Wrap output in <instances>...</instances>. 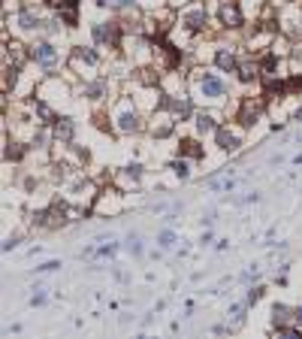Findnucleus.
Listing matches in <instances>:
<instances>
[{"label": "nucleus", "instance_id": "1", "mask_svg": "<svg viewBox=\"0 0 302 339\" xmlns=\"http://www.w3.org/2000/svg\"><path fill=\"white\" fill-rule=\"evenodd\" d=\"M34 61H40L42 67H52V64L58 61V52H54L48 43H40V46H34Z\"/></svg>", "mask_w": 302, "mask_h": 339}, {"label": "nucleus", "instance_id": "2", "mask_svg": "<svg viewBox=\"0 0 302 339\" xmlns=\"http://www.w3.org/2000/svg\"><path fill=\"white\" fill-rule=\"evenodd\" d=\"M220 22H224V25H230V28H239V25H242V13H239V7H236V4L220 7Z\"/></svg>", "mask_w": 302, "mask_h": 339}, {"label": "nucleus", "instance_id": "3", "mask_svg": "<svg viewBox=\"0 0 302 339\" xmlns=\"http://www.w3.org/2000/svg\"><path fill=\"white\" fill-rule=\"evenodd\" d=\"M202 94H206V97H220V94H224V82L214 79V76H206V79H202Z\"/></svg>", "mask_w": 302, "mask_h": 339}, {"label": "nucleus", "instance_id": "4", "mask_svg": "<svg viewBox=\"0 0 302 339\" xmlns=\"http://www.w3.org/2000/svg\"><path fill=\"white\" fill-rule=\"evenodd\" d=\"M214 61H218V67H220V70H226V73L236 70V58H233V52H226V49H220V52L214 55Z\"/></svg>", "mask_w": 302, "mask_h": 339}, {"label": "nucleus", "instance_id": "5", "mask_svg": "<svg viewBox=\"0 0 302 339\" xmlns=\"http://www.w3.org/2000/svg\"><path fill=\"white\" fill-rule=\"evenodd\" d=\"M206 22H208V19H206V13H202V10H196V13H188V16H184V25H188L190 31L206 28Z\"/></svg>", "mask_w": 302, "mask_h": 339}, {"label": "nucleus", "instance_id": "6", "mask_svg": "<svg viewBox=\"0 0 302 339\" xmlns=\"http://www.w3.org/2000/svg\"><path fill=\"white\" fill-rule=\"evenodd\" d=\"M218 145H220V148H226V151H233V148L239 145V139H236L230 130H224V127H220V130H218Z\"/></svg>", "mask_w": 302, "mask_h": 339}, {"label": "nucleus", "instance_id": "7", "mask_svg": "<svg viewBox=\"0 0 302 339\" xmlns=\"http://www.w3.org/2000/svg\"><path fill=\"white\" fill-rule=\"evenodd\" d=\"M94 40H97V43L115 40V31H112V28H106V25H94Z\"/></svg>", "mask_w": 302, "mask_h": 339}, {"label": "nucleus", "instance_id": "8", "mask_svg": "<svg viewBox=\"0 0 302 339\" xmlns=\"http://www.w3.org/2000/svg\"><path fill=\"white\" fill-rule=\"evenodd\" d=\"M118 127L130 133V130H136V127H139V121H136V115H133V112H124V115L118 118Z\"/></svg>", "mask_w": 302, "mask_h": 339}, {"label": "nucleus", "instance_id": "9", "mask_svg": "<svg viewBox=\"0 0 302 339\" xmlns=\"http://www.w3.org/2000/svg\"><path fill=\"white\" fill-rule=\"evenodd\" d=\"M196 130H200V133L214 130V118H212V115H200V118H196Z\"/></svg>", "mask_w": 302, "mask_h": 339}, {"label": "nucleus", "instance_id": "10", "mask_svg": "<svg viewBox=\"0 0 302 339\" xmlns=\"http://www.w3.org/2000/svg\"><path fill=\"white\" fill-rule=\"evenodd\" d=\"M18 22H22V28H28V31H30V28H40V19H36L34 13H22Z\"/></svg>", "mask_w": 302, "mask_h": 339}, {"label": "nucleus", "instance_id": "11", "mask_svg": "<svg viewBox=\"0 0 302 339\" xmlns=\"http://www.w3.org/2000/svg\"><path fill=\"white\" fill-rule=\"evenodd\" d=\"M239 76H242V79H245V82H251V79H254V76H257V67H254V64H248V61H245V64H242V67H239Z\"/></svg>", "mask_w": 302, "mask_h": 339}, {"label": "nucleus", "instance_id": "12", "mask_svg": "<svg viewBox=\"0 0 302 339\" xmlns=\"http://www.w3.org/2000/svg\"><path fill=\"white\" fill-rule=\"evenodd\" d=\"M170 106H172L182 118H188V115H190V103H188V100H176V103H170Z\"/></svg>", "mask_w": 302, "mask_h": 339}, {"label": "nucleus", "instance_id": "13", "mask_svg": "<svg viewBox=\"0 0 302 339\" xmlns=\"http://www.w3.org/2000/svg\"><path fill=\"white\" fill-rule=\"evenodd\" d=\"M257 112H260V109L248 103V106H245V112H242V124H254V118H257Z\"/></svg>", "mask_w": 302, "mask_h": 339}, {"label": "nucleus", "instance_id": "14", "mask_svg": "<svg viewBox=\"0 0 302 339\" xmlns=\"http://www.w3.org/2000/svg\"><path fill=\"white\" fill-rule=\"evenodd\" d=\"M182 148H184V154H190V157H200L202 154V148L194 142V139H188V142H182Z\"/></svg>", "mask_w": 302, "mask_h": 339}, {"label": "nucleus", "instance_id": "15", "mask_svg": "<svg viewBox=\"0 0 302 339\" xmlns=\"http://www.w3.org/2000/svg\"><path fill=\"white\" fill-rule=\"evenodd\" d=\"M272 315H275V327H278V324H284V321L290 318V315H287V306H275V312H272Z\"/></svg>", "mask_w": 302, "mask_h": 339}, {"label": "nucleus", "instance_id": "16", "mask_svg": "<svg viewBox=\"0 0 302 339\" xmlns=\"http://www.w3.org/2000/svg\"><path fill=\"white\" fill-rule=\"evenodd\" d=\"M103 7H109V10H121V7H130L133 0H100Z\"/></svg>", "mask_w": 302, "mask_h": 339}, {"label": "nucleus", "instance_id": "17", "mask_svg": "<svg viewBox=\"0 0 302 339\" xmlns=\"http://www.w3.org/2000/svg\"><path fill=\"white\" fill-rule=\"evenodd\" d=\"M103 91H106V85H103V82H94V85H88V94H91V97H100Z\"/></svg>", "mask_w": 302, "mask_h": 339}, {"label": "nucleus", "instance_id": "18", "mask_svg": "<svg viewBox=\"0 0 302 339\" xmlns=\"http://www.w3.org/2000/svg\"><path fill=\"white\" fill-rule=\"evenodd\" d=\"M58 136H64V139H70V136H72V124H70V121H64V124H58Z\"/></svg>", "mask_w": 302, "mask_h": 339}, {"label": "nucleus", "instance_id": "19", "mask_svg": "<svg viewBox=\"0 0 302 339\" xmlns=\"http://www.w3.org/2000/svg\"><path fill=\"white\" fill-rule=\"evenodd\" d=\"M16 82H18V70H16V67H10V70H6V88H12Z\"/></svg>", "mask_w": 302, "mask_h": 339}, {"label": "nucleus", "instance_id": "20", "mask_svg": "<svg viewBox=\"0 0 302 339\" xmlns=\"http://www.w3.org/2000/svg\"><path fill=\"white\" fill-rule=\"evenodd\" d=\"M172 169H176V173H178L182 179L188 176V163H178V160H176V163H172Z\"/></svg>", "mask_w": 302, "mask_h": 339}, {"label": "nucleus", "instance_id": "21", "mask_svg": "<svg viewBox=\"0 0 302 339\" xmlns=\"http://www.w3.org/2000/svg\"><path fill=\"white\" fill-rule=\"evenodd\" d=\"M36 112H40V115H42V118H52V109H48V106H46V103H36Z\"/></svg>", "mask_w": 302, "mask_h": 339}, {"label": "nucleus", "instance_id": "22", "mask_svg": "<svg viewBox=\"0 0 302 339\" xmlns=\"http://www.w3.org/2000/svg\"><path fill=\"white\" fill-rule=\"evenodd\" d=\"M260 297H263V291H260V288H254V291H251V294H248V303H257V300H260Z\"/></svg>", "mask_w": 302, "mask_h": 339}, {"label": "nucleus", "instance_id": "23", "mask_svg": "<svg viewBox=\"0 0 302 339\" xmlns=\"http://www.w3.org/2000/svg\"><path fill=\"white\" fill-rule=\"evenodd\" d=\"M160 245H172V233H170V230L160 233Z\"/></svg>", "mask_w": 302, "mask_h": 339}, {"label": "nucleus", "instance_id": "24", "mask_svg": "<svg viewBox=\"0 0 302 339\" xmlns=\"http://www.w3.org/2000/svg\"><path fill=\"white\" fill-rule=\"evenodd\" d=\"M242 312H245V309H242V306H233V309H230V315H233V318H236V321H239V318H242Z\"/></svg>", "mask_w": 302, "mask_h": 339}, {"label": "nucleus", "instance_id": "25", "mask_svg": "<svg viewBox=\"0 0 302 339\" xmlns=\"http://www.w3.org/2000/svg\"><path fill=\"white\" fill-rule=\"evenodd\" d=\"M287 88H293V91H299V88H302V79H290V85H287Z\"/></svg>", "mask_w": 302, "mask_h": 339}, {"label": "nucleus", "instance_id": "26", "mask_svg": "<svg viewBox=\"0 0 302 339\" xmlns=\"http://www.w3.org/2000/svg\"><path fill=\"white\" fill-rule=\"evenodd\" d=\"M296 321H299V324H302V306H299V309H296Z\"/></svg>", "mask_w": 302, "mask_h": 339}]
</instances>
